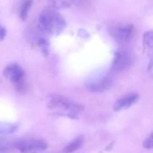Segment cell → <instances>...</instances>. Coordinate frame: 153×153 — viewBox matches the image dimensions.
Instances as JSON below:
<instances>
[{"mask_svg": "<svg viewBox=\"0 0 153 153\" xmlns=\"http://www.w3.org/2000/svg\"><path fill=\"white\" fill-rule=\"evenodd\" d=\"M65 20L55 11L45 10L39 15V28L47 34L57 36L65 30Z\"/></svg>", "mask_w": 153, "mask_h": 153, "instance_id": "obj_1", "label": "cell"}, {"mask_svg": "<svg viewBox=\"0 0 153 153\" xmlns=\"http://www.w3.org/2000/svg\"><path fill=\"white\" fill-rule=\"evenodd\" d=\"M48 102L52 108L68 112V116H71V117H74V114L81 112L82 110V106L74 102H72L68 99L60 95H56V94L50 95Z\"/></svg>", "mask_w": 153, "mask_h": 153, "instance_id": "obj_2", "label": "cell"}, {"mask_svg": "<svg viewBox=\"0 0 153 153\" xmlns=\"http://www.w3.org/2000/svg\"><path fill=\"white\" fill-rule=\"evenodd\" d=\"M110 33L118 43H127L134 37V25L130 23H120L112 27Z\"/></svg>", "mask_w": 153, "mask_h": 153, "instance_id": "obj_3", "label": "cell"}, {"mask_svg": "<svg viewBox=\"0 0 153 153\" xmlns=\"http://www.w3.org/2000/svg\"><path fill=\"white\" fill-rule=\"evenodd\" d=\"M16 147L22 153H39L45 151L48 144L42 140L30 139L16 143Z\"/></svg>", "mask_w": 153, "mask_h": 153, "instance_id": "obj_4", "label": "cell"}, {"mask_svg": "<svg viewBox=\"0 0 153 153\" xmlns=\"http://www.w3.org/2000/svg\"><path fill=\"white\" fill-rule=\"evenodd\" d=\"M4 75L12 82L16 84L19 89L22 87V81L24 78V72L22 68L17 64L8 65L4 70Z\"/></svg>", "mask_w": 153, "mask_h": 153, "instance_id": "obj_5", "label": "cell"}, {"mask_svg": "<svg viewBox=\"0 0 153 153\" xmlns=\"http://www.w3.org/2000/svg\"><path fill=\"white\" fill-rule=\"evenodd\" d=\"M132 64L131 55L125 50H118L115 54V57L112 64V69L117 72L126 69Z\"/></svg>", "mask_w": 153, "mask_h": 153, "instance_id": "obj_6", "label": "cell"}, {"mask_svg": "<svg viewBox=\"0 0 153 153\" xmlns=\"http://www.w3.org/2000/svg\"><path fill=\"white\" fill-rule=\"evenodd\" d=\"M112 85V79L109 76H103V77H99L94 81H91L88 88L91 91H96V92H101L108 90Z\"/></svg>", "mask_w": 153, "mask_h": 153, "instance_id": "obj_7", "label": "cell"}, {"mask_svg": "<svg viewBox=\"0 0 153 153\" xmlns=\"http://www.w3.org/2000/svg\"><path fill=\"white\" fill-rule=\"evenodd\" d=\"M139 99V95L136 93H130L127 94L122 98H120L114 105V109L115 110H121V109H125L129 107H131L132 105H134Z\"/></svg>", "mask_w": 153, "mask_h": 153, "instance_id": "obj_8", "label": "cell"}, {"mask_svg": "<svg viewBox=\"0 0 153 153\" xmlns=\"http://www.w3.org/2000/svg\"><path fill=\"white\" fill-rule=\"evenodd\" d=\"M82 0H50L51 5L55 9H66L77 5Z\"/></svg>", "mask_w": 153, "mask_h": 153, "instance_id": "obj_9", "label": "cell"}, {"mask_svg": "<svg viewBox=\"0 0 153 153\" xmlns=\"http://www.w3.org/2000/svg\"><path fill=\"white\" fill-rule=\"evenodd\" d=\"M16 146V143H13L7 139L0 138V153H10Z\"/></svg>", "mask_w": 153, "mask_h": 153, "instance_id": "obj_10", "label": "cell"}, {"mask_svg": "<svg viewBox=\"0 0 153 153\" xmlns=\"http://www.w3.org/2000/svg\"><path fill=\"white\" fill-rule=\"evenodd\" d=\"M33 4L32 0H23L22 5H21V9H20V17L22 20H26V18L28 17L30 9L31 8Z\"/></svg>", "mask_w": 153, "mask_h": 153, "instance_id": "obj_11", "label": "cell"}, {"mask_svg": "<svg viewBox=\"0 0 153 153\" xmlns=\"http://www.w3.org/2000/svg\"><path fill=\"white\" fill-rule=\"evenodd\" d=\"M83 143V138L82 137H78L74 141H73L71 143H69L67 146H65L64 152L65 153H72L75 151H77Z\"/></svg>", "mask_w": 153, "mask_h": 153, "instance_id": "obj_12", "label": "cell"}, {"mask_svg": "<svg viewBox=\"0 0 153 153\" xmlns=\"http://www.w3.org/2000/svg\"><path fill=\"white\" fill-rule=\"evenodd\" d=\"M16 126L9 124H0V134H11L16 130Z\"/></svg>", "mask_w": 153, "mask_h": 153, "instance_id": "obj_13", "label": "cell"}, {"mask_svg": "<svg viewBox=\"0 0 153 153\" xmlns=\"http://www.w3.org/2000/svg\"><path fill=\"white\" fill-rule=\"evenodd\" d=\"M143 44L145 47L152 48V31H147L143 35Z\"/></svg>", "mask_w": 153, "mask_h": 153, "instance_id": "obj_14", "label": "cell"}, {"mask_svg": "<svg viewBox=\"0 0 153 153\" xmlns=\"http://www.w3.org/2000/svg\"><path fill=\"white\" fill-rule=\"evenodd\" d=\"M38 46L44 52V54H48V41L47 40L42 39H39L38 41Z\"/></svg>", "mask_w": 153, "mask_h": 153, "instance_id": "obj_15", "label": "cell"}, {"mask_svg": "<svg viewBox=\"0 0 153 153\" xmlns=\"http://www.w3.org/2000/svg\"><path fill=\"white\" fill-rule=\"evenodd\" d=\"M143 146L146 149H152V134H150V136L146 139V141L143 143Z\"/></svg>", "mask_w": 153, "mask_h": 153, "instance_id": "obj_16", "label": "cell"}, {"mask_svg": "<svg viewBox=\"0 0 153 153\" xmlns=\"http://www.w3.org/2000/svg\"><path fill=\"white\" fill-rule=\"evenodd\" d=\"M6 36V30L4 27L0 25V41H2Z\"/></svg>", "mask_w": 153, "mask_h": 153, "instance_id": "obj_17", "label": "cell"}]
</instances>
